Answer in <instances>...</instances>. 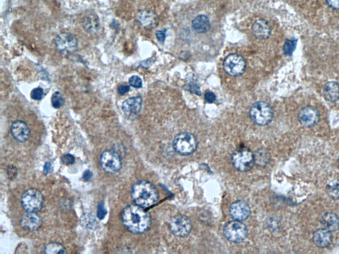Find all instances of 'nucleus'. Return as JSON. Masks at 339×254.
I'll use <instances>...</instances> for the list:
<instances>
[{"label":"nucleus","instance_id":"obj_1","mask_svg":"<svg viewBox=\"0 0 339 254\" xmlns=\"http://www.w3.org/2000/svg\"><path fill=\"white\" fill-rule=\"evenodd\" d=\"M121 220L126 229L134 234H143L151 225L149 214L136 204L128 205L123 209Z\"/></svg>","mask_w":339,"mask_h":254},{"label":"nucleus","instance_id":"obj_2","mask_svg":"<svg viewBox=\"0 0 339 254\" xmlns=\"http://www.w3.org/2000/svg\"><path fill=\"white\" fill-rule=\"evenodd\" d=\"M131 195L134 203L144 209L153 206L158 201L157 188L146 180L138 181L134 184L131 188Z\"/></svg>","mask_w":339,"mask_h":254},{"label":"nucleus","instance_id":"obj_3","mask_svg":"<svg viewBox=\"0 0 339 254\" xmlns=\"http://www.w3.org/2000/svg\"><path fill=\"white\" fill-rule=\"evenodd\" d=\"M232 164L237 170L247 171L250 170L253 167L254 155L250 149L245 147H241L234 151L231 156Z\"/></svg>","mask_w":339,"mask_h":254},{"label":"nucleus","instance_id":"obj_4","mask_svg":"<svg viewBox=\"0 0 339 254\" xmlns=\"http://www.w3.org/2000/svg\"><path fill=\"white\" fill-rule=\"evenodd\" d=\"M250 118L256 125L265 126L273 119V110L271 106L265 102H258L252 105L250 109Z\"/></svg>","mask_w":339,"mask_h":254},{"label":"nucleus","instance_id":"obj_5","mask_svg":"<svg viewBox=\"0 0 339 254\" xmlns=\"http://www.w3.org/2000/svg\"><path fill=\"white\" fill-rule=\"evenodd\" d=\"M174 150L183 156L193 154L198 148V141L189 132H181L176 136L173 141Z\"/></svg>","mask_w":339,"mask_h":254},{"label":"nucleus","instance_id":"obj_6","mask_svg":"<svg viewBox=\"0 0 339 254\" xmlns=\"http://www.w3.org/2000/svg\"><path fill=\"white\" fill-rule=\"evenodd\" d=\"M21 203L27 212H37L43 208L44 197L36 189H29L22 195Z\"/></svg>","mask_w":339,"mask_h":254},{"label":"nucleus","instance_id":"obj_7","mask_svg":"<svg viewBox=\"0 0 339 254\" xmlns=\"http://www.w3.org/2000/svg\"><path fill=\"white\" fill-rule=\"evenodd\" d=\"M100 162L103 170L110 174L119 172L123 165L121 156L113 150L103 152L100 156Z\"/></svg>","mask_w":339,"mask_h":254},{"label":"nucleus","instance_id":"obj_8","mask_svg":"<svg viewBox=\"0 0 339 254\" xmlns=\"http://www.w3.org/2000/svg\"><path fill=\"white\" fill-rule=\"evenodd\" d=\"M224 233L225 236L229 242L240 243L247 238L248 231L246 226L243 222L235 220L228 222L225 226Z\"/></svg>","mask_w":339,"mask_h":254},{"label":"nucleus","instance_id":"obj_9","mask_svg":"<svg viewBox=\"0 0 339 254\" xmlns=\"http://www.w3.org/2000/svg\"><path fill=\"white\" fill-rule=\"evenodd\" d=\"M247 64L244 57L239 54L228 55L224 61V69L226 74L231 76L242 75L246 70Z\"/></svg>","mask_w":339,"mask_h":254},{"label":"nucleus","instance_id":"obj_10","mask_svg":"<svg viewBox=\"0 0 339 254\" xmlns=\"http://www.w3.org/2000/svg\"><path fill=\"white\" fill-rule=\"evenodd\" d=\"M56 48L63 56H69L74 53L78 48V41L70 33H62L55 40Z\"/></svg>","mask_w":339,"mask_h":254},{"label":"nucleus","instance_id":"obj_11","mask_svg":"<svg viewBox=\"0 0 339 254\" xmlns=\"http://www.w3.org/2000/svg\"><path fill=\"white\" fill-rule=\"evenodd\" d=\"M169 228L172 234L178 237H185L192 231V223L187 216L177 215L171 218Z\"/></svg>","mask_w":339,"mask_h":254},{"label":"nucleus","instance_id":"obj_12","mask_svg":"<svg viewBox=\"0 0 339 254\" xmlns=\"http://www.w3.org/2000/svg\"><path fill=\"white\" fill-rule=\"evenodd\" d=\"M297 118L301 126L305 128H312L319 123L320 115L316 107L308 106L301 108Z\"/></svg>","mask_w":339,"mask_h":254},{"label":"nucleus","instance_id":"obj_13","mask_svg":"<svg viewBox=\"0 0 339 254\" xmlns=\"http://www.w3.org/2000/svg\"><path fill=\"white\" fill-rule=\"evenodd\" d=\"M142 98L140 97H133L123 102L122 110L127 118H136L141 109Z\"/></svg>","mask_w":339,"mask_h":254},{"label":"nucleus","instance_id":"obj_14","mask_svg":"<svg viewBox=\"0 0 339 254\" xmlns=\"http://www.w3.org/2000/svg\"><path fill=\"white\" fill-rule=\"evenodd\" d=\"M11 133L19 143H24L29 139L31 131L28 125L23 121H14L11 126Z\"/></svg>","mask_w":339,"mask_h":254},{"label":"nucleus","instance_id":"obj_15","mask_svg":"<svg viewBox=\"0 0 339 254\" xmlns=\"http://www.w3.org/2000/svg\"><path fill=\"white\" fill-rule=\"evenodd\" d=\"M43 220L37 212H27L21 218V225L26 231H38L42 225Z\"/></svg>","mask_w":339,"mask_h":254},{"label":"nucleus","instance_id":"obj_16","mask_svg":"<svg viewBox=\"0 0 339 254\" xmlns=\"http://www.w3.org/2000/svg\"><path fill=\"white\" fill-rule=\"evenodd\" d=\"M230 214L236 220L244 221L250 214V208L248 203L243 201H237L231 205Z\"/></svg>","mask_w":339,"mask_h":254},{"label":"nucleus","instance_id":"obj_17","mask_svg":"<svg viewBox=\"0 0 339 254\" xmlns=\"http://www.w3.org/2000/svg\"><path fill=\"white\" fill-rule=\"evenodd\" d=\"M136 19L140 27L144 29H153L158 23L157 15L149 9L140 11L136 14Z\"/></svg>","mask_w":339,"mask_h":254},{"label":"nucleus","instance_id":"obj_18","mask_svg":"<svg viewBox=\"0 0 339 254\" xmlns=\"http://www.w3.org/2000/svg\"><path fill=\"white\" fill-rule=\"evenodd\" d=\"M333 240V236L331 232L324 228L316 230L313 235V241L315 245L321 248L329 247Z\"/></svg>","mask_w":339,"mask_h":254},{"label":"nucleus","instance_id":"obj_19","mask_svg":"<svg viewBox=\"0 0 339 254\" xmlns=\"http://www.w3.org/2000/svg\"><path fill=\"white\" fill-rule=\"evenodd\" d=\"M271 29L269 22L263 19L256 20L252 26V32L257 39H266L271 34Z\"/></svg>","mask_w":339,"mask_h":254},{"label":"nucleus","instance_id":"obj_20","mask_svg":"<svg viewBox=\"0 0 339 254\" xmlns=\"http://www.w3.org/2000/svg\"><path fill=\"white\" fill-rule=\"evenodd\" d=\"M324 98L328 102H335L339 100V84L337 82H328L323 89Z\"/></svg>","mask_w":339,"mask_h":254},{"label":"nucleus","instance_id":"obj_21","mask_svg":"<svg viewBox=\"0 0 339 254\" xmlns=\"http://www.w3.org/2000/svg\"><path fill=\"white\" fill-rule=\"evenodd\" d=\"M320 222L324 229L329 230L331 232L337 231L339 229V217L334 212H327L324 214Z\"/></svg>","mask_w":339,"mask_h":254},{"label":"nucleus","instance_id":"obj_22","mask_svg":"<svg viewBox=\"0 0 339 254\" xmlns=\"http://www.w3.org/2000/svg\"><path fill=\"white\" fill-rule=\"evenodd\" d=\"M192 27L197 33H207L210 29V21L207 16L200 15L192 21Z\"/></svg>","mask_w":339,"mask_h":254},{"label":"nucleus","instance_id":"obj_23","mask_svg":"<svg viewBox=\"0 0 339 254\" xmlns=\"http://www.w3.org/2000/svg\"><path fill=\"white\" fill-rule=\"evenodd\" d=\"M82 26L84 30L90 33H96L100 28V22L96 15L90 14L84 17Z\"/></svg>","mask_w":339,"mask_h":254},{"label":"nucleus","instance_id":"obj_24","mask_svg":"<svg viewBox=\"0 0 339 254\" xmlns=\"http://www.w3.org/2000/svg\"><path fill=\"white\" fill-rule=\"evenodd\" d=\"M326 191L329 197L333 200H339V179L329 181L326 186Z\"/></svg>","mask_w":339,"mask_h":254},{"label":"nucleus","instance_id":"obj_25","mask_svg":"<svg viewBox=\"0 0 339 254\" xmlns=\"http://www.w3.org/2000/svg\"><path fill=\"white\" fill-rule=\"evenodd\" d=\"M67 252L65 247L59 243H50L45 248V254H66Z\"/></svg>","mask_w":339,"mask_h":254},{"label":"nucleus","instance_id":"obj_26","mask_svg":"<svg viewBox=\"0 0 339 254\" xmlns=\"http://www.w3.org/2000/svg\"><path fill=\"white\" fill-rule=\"evenodd\" d=\"M270 156L269 153L265 150H259L254 156V161L258 166H264L269 163Z\"/></svg>","mask_w":339,"mask_h":254},{"label":"nucleus","instance_id":"obj_27","mask_svg":"<svg viewBox=\"0 0 339 254\" xmlns=\"http://www.w3.org/2000/svg\"><path fill=\"white\" fill-rule=\"evenodd\" d=\"M297 41L295 39H288L286 40L285 44L284 45V52L286 55H291L294 50H295V46H296Z\"/></svg>","mask_w":339,"mask_h":254},{"label":"nucleus","instance_id":"obj_28","mask_svg":"<svg viewBox=\"0 0 339 254\" xmlns=\"http://www.w3.org/2000/svg\"><path fill=\"white\" fill-rule=\"evenodd\" d=\"M51 101L52 106L56 109H59V108L61 107L64 104L63 95L59 91H57V92L54 93L52 95Z\"/></svg>","mask_w":339,"mask_h":254},{"label":"nucleus","instance_id":"obj_29","mask_svg":"<svg viewBox=\"0 0 339 254\" xmlns=\"http://www.w3.org/2000/svg\"><path fill=\"white\" fill-rule=\"evenodd\" d=\"M129 82L131 86L135 87V88H140L143 85L141 78L138 76H133L129 79Z\"/></svg>","mask_w":339,"mask_h":254},{"label":"nucleus","instance_id":"obj_30","mask_svg":"<svg viewBox=\"0 0 339 254\" xmlns=\"http://www.w3.org/2000/svg\"><path fill=\"white\" fill-rule=\"evenodd\" d=\"M43 95H44V91L41 87H37V88L33 89L31 93V98L34 100L39 101L42 100Z\"/></svg>","mask_w":339,"mask_h":254},{"label":"nucleus","instance_id":"obj_31","mask_svg":"<svg viewBox=\"0 0 339 254\" xmlns=\"http://www.w3.org/2000/svg\"><path fill=\"white\" fill-rule=\"evenodd\" d=\"M107 211L105 209L104 203L103 202H100L97 205V216L99 219L102 220L104 219L105 216H106Z\"/></svg>","mask_w":339,"mask_h":254},{"label":"nucleus","instance_id":"obj_32","mask_svg":"<svg viewBox=\"0 0 339 254\" xmlns=\"http://www.w3.org/2000/svg\"><path fill=\"white\" fill-rule=\"evenodd\" d=\"M61 160L65 165H72L75 162V158L72 154H66L62 156Z\"/></svg>","mask_w":339,"mask_h":254},{"label":"nucleus","instance_id":"obj_33","mask_svg":"<svg viewBox=\"0 0 339 254\" xmlns=\"http://www.w3.org/2000/svg\"><path fill=\"white\" fill-rule=\"evenodd\" d=\"M187 90L190 91L192 93H195L198 95H201V91H200V86L198 85V84L194 83V82H192V83L189 84L187 85Z\"/></svg>","mask_w":339,"mask_h":254},{"label":"nucleus","instance_id":"obj_34","mask_svg":"<svg viewBox=\"0 0 339 254\" xmlns=\"http://www.w3.org/2000/svg\"><path fill=\"white\" fill-rule=\"evenodd\" d=\"M84 221L83 223L89 229H91V228L94 227L96 225V220L93 219L91 216H86V217H83Z\"/></svg>","mask_w":339,"mask_h":254},{"label":"nucleus","instance_id":"obj_35","mask_svg":"<svg viewBox=\"0 0 339 254\" xmlns=\"http://www.w3.org/2000/svg\"><path fill=\"white\" fill-rule=\"evenodd\" d=\"M7 175H8L10 179L15 178L17 176V174H18V170H17V168L14 166H9L7 168Z\"/></svg>","mask_w":339,"mask_h":254},{"label":"nucleus","instance_id":"obj_36","mask_svg":"<svg viewBox=\"0 0 339 254\" xmlns=\"http://www.w3.org/2000/svg\"><path fill=\"white\" fill-rule=\"evenodd\" d=\"M204 98H205L206 102L211 104V103L214 102L215 100H216V96L213 92L207 91V92H205V95H204Z\"/></svg>","mask_w":339,"mask_h":254},{"label":"nucleus","instance_id":"obj_37","mask_svg":"<svg viewBox=\"0 0 339 254\" xmlns=\"http://www.w3.org/2000/svg\"><path fill=\"white\" fill-rule=\"evenodd\" d=\"M129 90H130V87L129 85H125V84L120 85L117 88L118 93L121 95L126 94V93L129 92Z\"/></svg>","mask_w":339,"mask_h":254},{"label":"nucleus","instance_id":"obj_38","mask_svg":"<svg viewBox=\"0 0 339 254\" xmlns=\"http://www.w3.org/2000/svg\"><path fill=\"white\" fill-rule=\"evenodd\" d=\"M166 29L161 30V31H158L156 33V37L157 39L160 42H164L166 39Z\"/></svg>","mask_w":339,"mask_h":254},{"label":"nucleus","instance_id":"obj_39","mask_svg":"<svg viewBox=\"0 0 339 254\" xmlns=\"http://www.w3.org/2000/svg\"><path fill=\"white\" fill-rule=\"evenodd\" d=\"M327 5L331 8L339 9V0H325Z\"/></svg>","mask_w":339,"mask_h":254},{"label":"nucleus","instance_id":"obj_40","mask_svg":"<svg viewBox=\"0 0 339 254\" xmlns=\"http://www.w3.org/2000/svg\"><path fill=\"white\" fill-rule=\"evenodd\" d=\"M92 178V173L90 171L87 170L84 172L83 175V179L86 182H89Z\"/></svg>","mask_w":339,"mask_h":254},{"label":"nucleus","instance_id":"obj_41","mask_svg":"<svg viewBox=\"0 0 339 254\" xmlns=\"http://www.w3.org/2000/svg\"><path fill=\"white\" fill-rule=\"evenodd\" d=\"M50 169H51V165H50V162H46L44 166V169H43V173L45 174H48L50 171Z\"/></svg>","mask_w":339,"mask_h":254},{"label":"nucleus","instance_id":"obj_42","mask_svg":"<svg viewBox=\"0 0 339 254\" xmlns=\"http://www.w3.org/2000/svg\"></svg>","mask_w":339,"mask_h":254}]
</instances>
